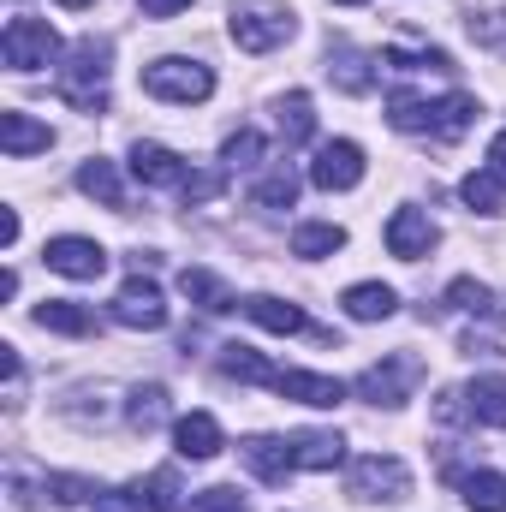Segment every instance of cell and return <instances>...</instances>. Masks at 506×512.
<instances>
[{"label":"cell","mask_w":506,"mask_h":512,"mask_svg":"<svg viewBox=\"0 0 506 512\" xmlns=\"http://www.w3.org/2000/svg\"><path fill=\"white\" fill-rule=\"evenodd\" d=\"M90 512H143V495L137 489H102Z\"/></svg>","instance_id":"40"},{"label":"cell","mask_w":506,"mask_h":512,"mask_svg":"<svg viewBox=\"0 0 506 512\" xmlns=\"http://www.w3.org/2000/svg\"><path fill=\"white\" fill-rule=\"evenodd\" d=\"M477 120V102L471 96H441V102H429V137H441V143H453V137H465Z\"/></svg>","instance_id":"21"},{"label":"cell","mask_w":506,"mask_h":512,"mask_svg":"<svg viewBox=\"0 0 506 512\" xmlns=\"http://www.w3.org/2000/svg\"><path fill=\"white\" fill-rule=\"evenodd\" d=\"M358 179H364V149H358L352 137H334V143L316 149V161H310V185H322V191H352Z\"/></svg>","instance_id":"8"},{"label":"cell","mask_w":506,"mask_h":512,"mask_svg":"<svg viewBox=\"0 0 506 512\" xmlns=\"http://www.w3.org/2000/svg\"><path fill=\"white\" fill-rule=\"evenodd\" d=\"M465 405H471L477 423L506 429V376H477V382L465 387Z\"/></svg>","instance_id":"24"},{"label":"cell","mask_w":506,"mask_h":512,"mask_svg":"<svg viewBox=\"0 0 506 512\" xmlns=\"http://www.w3.org/2000/svg\"><path fill=\"white\" fill-rule=\"evenodd\" d=\"M78 191H84V197H96L102 209H126V185H120V167H114V161H102V155H90V161L78 167Z\"/></svg>","instance_id":"19"},{"label":"cell","mask_w":506,"mask_h":512,"mask_svg":"<svg viewBox=\"0 0 506 512\" xmlns=\"http://www.w3.org/2000/svg\"><path fill=\"white\" fill-rule=\"evenodd\" d=\"M143 6V18H173V12H185L191 0H137Z\"/></svg>","instance_id":"41"},{"label":"cell","mask_w":506,"mask_h":512,"mask_svg":"<svg viewBox=\"0 0 506 512\" xmlns=\"http://www.w3.org/2000/svg\"><path fill=\"white\" fill-rule=\"evenodd\" d=\"M179 292H185L197 310H209V316L239 310V298L227 292V280H221V274H209V268H185V274H179Z\"/></svg>","instance_id":"20"},{"label":"cell","mask_w":506,"mask_h":512,"mask_svg":"<svg viewBox=\"0 0 506 512\" xmlns=\"http://www.w3.org/2000/svg\"><path fill=\"white\" fill-rule=\"evenodd\" d=\"M328 78H334L346 96H364V90L376 84V72H370V54H358L352 42H334V48H328Z\"/></svg>","instance_id":"18"},{"label":"cell","mask_w":506,"mask_h":512,"mask_svg":"<svg viewBox=\"0 0 506 512\" xmlns=\"http://www.w3.org/2000/svg\"><path fill=\"white\" fill-rule=\"evenodd\" d=\"M239 310L251 316L256 328H268V334H304V328H310V322H304V310H298V304H286V298H274V292H251Z\"/></svg>","instance_id":"16"},{"label":"cell","mask_w":506,"mask_h":512,"mask_svg":"<svg viewBox=\"0 0 506 512\" xmlns=\"http://www.w3.org/2000/svg\"><path fill=\"white\" fill-rule=\"evenodd\" d=\"M274 393L280 399H298V405H316V411H334L346 399V387L334 382V376H316V370H280Z\"/></svg>","instance_id":"11"},{"label":"cell","mask_w":506,"mask_h":512,"mask_svg":"<svg viewBox=\"0 0 506 512\" xmlns=\"http://www.w3.org/2000/svg\"><path fill=\"white\" fill-rule=\"evenodd\" d=\"M227 30H233V42H239L245 54H274L280 42L298 36V12L280 6V0H233Z\"/></svg>","instance_id":"2"},{"label":"cell","mask_w":506,"mask_h":512,"mask_svg":"<svg viewBox=\"0 0 506 512\" xmlns=\"http://www.w3.org/2000/svg\"><path fill=\"white\" fill-rule=\"evenodd\" d=\"M340 6H364V0H340Z\"/></svg>","instance_id":"44"},{"label":"cell","mask_w":506,"mask_h":512,"mask_svg":"<svg viewBox=\"0 0 506 512\" xmlns=\"http://www.w3.org/2000/svg\"><path fill=\"white\" fill-rule=\"evenodd\" d=\"M387 120H393V131H429V102L411 96V90H393L387 96Z\"/></svg>","instance_id":"34"},{"label":"cell","mask_w":506,"mask_h":512,"mask_svg":"<svg viewBox=\"0 0 506 512\" xmlns=\"http://www.w3.org/2000/svg\"><path fill=\"white\" fill-rule=\"evenodd\" d=\"M262 149H268V143H262V131L239 126L233 137H227V143H221V167H227V173H239V167H256V161H262Z\"/></svg>","instance_id":"32"},{"label":"cell","mask_w":506,"mask_h":512,"mask_svg":"<svg viewBox=\"0 0 506 512\" xmlns=\"http://www.w3.org/2000/svg\"><path fill=\"white\" fill-rule=\"evenodd\" d=\"M173 441H179V459H197V465H203V459H215V453L227 447V441H221V423H215L209 411L179 417V423H173Z\"/></svg>","instance_id":"14"},{"label":"cell","mask_w":506,"mask_h":512,"mask_svg":"<svg viewBox=\"0 0 506 512\" xmlns=\"http://www.w3.org/2000/svg\"><path fill=\"white\" fill-rule=\"evenodd\" d=\"M60 6H72V12H78V6H90V0H60Z\"/></svg>","instance_id":"43"},{"label":"cell","mask_w":506,"mask_h":512,"mask_svg":"<svg viewBox=\"0 0 506 512\" xmlns=\"http://www.w3.org/2000/svg\"><path fill=\"white\" fill-rule=\"evenodd\" d=\"M90 495H102L90 477H48V501H60V507H78V501H90Z\"/></svg>","instance_id":"38"},{"label":"cell","mask_w":506,"mask_h":512,"mask_svg":"<svg viewBox=\"0 0 506 512\" xmlns=\"http://www.w3.org/2000/svg\"><path fill=\"white\" fill-rule=\"evenodd\" d=\"M197 512H251V501H245L239 489L215 483V489H203V495H197Z\"/></svg>","instance_id":"39"},{"label":"cell","mask_w":506,"mask_h":512,"mask_svg":"<svg viewBox=\"0 0 506 512\" xmlns=\"http://www.w3.org/2000/svg\"><path fill=\"white\" fill-rule=\"evenodd\" d=\"M489 173H495V179L506 185V131L495 137V143H489Z\"/></svg>","instance_id":"42"},{"label":"cell","mask_w":506,"mask_h":512,"mask_svg":"<svg viewBox=\"0 0 506 512\" xmlns=\"http://www.w3.org/2000/svg\"><path fill=\"white\" fill-rule=\"evenodd\" d=\"M251 203L256 209H292V203H298V173H292V167H274L268 179H256Z\"/></svg>","instance_id":"29"},{"label":"cell","mask_w":506,"mask_h":512,"mask_svg":"<svg viewBox=\"0 0 506 512\" xmlns=\"http://www.w3.org/2000/svg\"><path fill=\"white\" fill-rule=\"evenodd\" d=\"M36 328H48V334H96V316L84 310V304H72V298H48V304H36Z\"/></svg>","instance_id":"23"},{"label":"cell","mask_w":506,"mask_h":512,"mask_svg":"<svg viewBox=\"0 0 506 512\" xmlns=\"http://www.w3.org/2000/svg\"><path fill=\"white\" fill-rule=\"evenodd\" d=\"M42 262H48L54 274H66V280H102V274H108V251H102L96 239H78V233L48 239V245H42Z\"/></svg>","instance_id":"7"},{"label":"cell","mask_w":506,"mask_h":512,"mask_svg":"<svg viewBox=\"0 0 506 512\" xmlns=\"http://www.w3.org/2000/svg\"><path fill=\"white\" fill-rule=\"evenodd\" d=\"M137 495H143L149 512H185V489H179L173 471H149V477L137 483Z\"/></svg>","instance_id":"28"},{"label":"cell","mask_w":506,"mask_h":512,"mask_svg":"<svg viewBox=\"0 0 506 512\" xmlns=\"http://www.w3.org/2000/svg\"><path fill=\"white\" fill-rule=\"evenodd\" d=\"M411 382H417V364H411V358H387L376 370H364V376L352 382V393L370 399V405H405V399H411Z\"/></svg>","instance_id":"10"},{"label":"cell","mask_w":506,"mask_h":512,"mask_svg":"<svg viewBox=\"0 0 506 512\" xmlns=\"http://www.w3.org/2000/svg\"><path fill=\"white\" fill-rule=\"evenodd\" d=\"M126 423L131 429H143V435L161 429V423H167V387H137L131 405H126Z\"/></svg>","instance_id":"30"},{"label":"cell","mask_w":506,"mask_h":512,"mask_svg":"<svg viewBox=\"0 0 506 512\" xmlns=\"http://www.w3.org/2000/svg\"><path fill=\"white\" fill-rule=\"evenodd\" d=\"M179 191H185V203H215V197L227 191V167H209V173H191V179H185Z\"/></svg>","instance_id":"37"},{"label":"cell","mask_w":506,"mask_h":512,"mask_svg":"<svg viewBox=\"0 0 506 512\" xmlns=\"http://www.w3.org/2000/svg\"><path fill=\"white\" fill-rule=\"evenodd\" d=\"M435 245H441V227L423 209H393L387 215V251L399 256V262H417V256H429Z\"/></svg>","instance_id":"9"},{"label":"cell","mask_w":506,"mask_h":512,"mask_svg":"<svg viewBox=\"0 0 506 512\" xmlns=\"http://www.w3.org/2000/svg\"><path fill=\"white\" fill-rule=\"evenodd\" d=\"M501 191H506V185L495 179V173H489V167H483V173H471V179L459 185V197H465L477 215H495V209H501Z\"/></svg>","instance_id":"35"},{"label":"cell","mask_w":506,"mask_h":512,"mask_svg":"<svg viewBox=\"0 0 506 512\" xmlns=\"http://www.w3.org/2000/svg\"><path fill=\"white\" fill-rule=\"evenodd\" d=\"M239 459L251 465L262 483H286L298 465H292V441H280V435H251V441H239Z\"/></svg>","instance_id":"12"},{"label":"cell","mask_w":506,"mask_h":512,"mask_svg":"<svg viewBox=\"0 0 506 512\" xmlns=\"http://www.w3.org/2000/svg\"><path fill=\"white\" fill-rule=\"evenodd\" d=\"M0 54L12 72H36V66H54L60 60V30L48 18H12L6 36H0Z\"/></svg>","instance_id":"4"},{"label":"cell","mask_w":506,"mask_h":512,"mask_svg":"<svg viewBox=\"0 0 506 512\" xmlns=\"http://www.w3.org/2000/svg\"><path fill=\"white\" fill-rule=\"evenodd\" d=\"M447 304H453V310H465V316H495V292H489L483 280H471V274L447 286Z\"/></svg>","instance_id":"33"},{"label":"cell","mask_w":506,"mask_h":512,"mask_svg":"<svg viewBox=\"0 0 506 512\" xmlns=\"http://www.w3.org/2000/svg\"><path fill=\"white\" fill-rule=\"evenodd\" d=\"M346 316L352 322H387L393 310H399V298H393V286H381V280H364V286H346Z\"/></svg>","instance_id":"22"},{"label":"cell","mask_w":506,"mask_h":512,"mask_svg":"<svg viewBox=\"0 0 506 512\" xmlns=\"http://www.w3.org/2000/svg\"><path fill=\"white\" fill-rule=\"evenodd\" d=\"M143 90H149L155 102H179V108H191V102H209V96H215V72H209L203 60L161 54V60L143 66Z\"/></svg>","instance_id":"3"},{"label":"cell","mask_w":506,"mask_h":512,"mask_svg":"<svg viewBox=\"0 0 506 512\" xmlns=\"http://www.w3.org/2000/svg\"><path fill=\"white\" fill-rule=\"evenodd\" d=\"M352 495H358V501H405V495H411L405 459H393V453H364V459L352 465Z\"/></svg>","instance_id":"5"},{"label":"cell","mask_w":506,"mask_h":512,"mask_svg":"<svg viewBox=\"0 0 506 512\" xmlns=\"http://www.w3.org/2000/svg\"><path fill=\"white\" fill-rule=\"evenodd\" d=\"M340 245H346V227H334V221H304V227L292 233V256H310V262L334 256Z\"/></svg>","instance_id":"26"},{"label":"cell","mask_w":506,"mask_h":512,"mask_svg":"<svg viewBox=\"0 0 506 512\" xmlns=\"http://www.w3.org/2000/svg\"><path fill=\"white\" fill-rule=\"evenodd\" d=\"M221 376H233V382H280V370L256 352V346H221Z\"/></svg>","instance_id":"25"},{"label":"cell","mask_w":506,"mask_h":512,"mask_svg":"<svg viewBox=\"0 0 506 512\" xmlns=\"http://www.w3.org/2000/svg\"><path fill=\"white\" fill-rule=\"evenodd\" d=\"M114 322H120V328H137V334L167 328V298H161V286L143 280V274H131L126 286L114 292Z\"/></svg>","instance_id":"6"},{"label":"cell","mask_w":506,"mask_h":512,"mask_svg":"<svg viewBox=\"0 0 506 512\" xmlns=\"http://www.w3.org/2000/svg\"><path fill=\"white\" fill-rule=\"evenodd\" d=\"M459 489H465V507L471 512H506V477L501 471H471Z\"/></svg>","instance_id":"27"},{"label":"cell","mask_w":506,"mask_h":512,"mask_svg":"<svg viewBox=\"0 0 506 512\" xmlns=\"http://www.w3.org/2000/svg\"><path fill=\"white\" fill-rule=\"evenodd\" d=\"M131 173L143 179V185H185L191 173H185V161L167 149V143H131Z\"/></svg>","instance_id":"13"},{"label":"cell","mask_w":506,"mask_h":512,"mask_svg":"<svg viewBox=\"0 0 506 512\" xmlns=\"http://www.w3.org/2000/svg\"><path fill=\"white\" fill-rule=\"evenodd\" d=\"M381 60H387L393 72H423V66H429V72H453V60H447L441 48H429V54H405V48H387Z\"/></svg>","instance_id":"36"},{"label":"cell","mask_w":506,"mask_h":512,"mask_svg":"<svg viewBox=\"0 0 506 512\" xmlns=\"http://www.w3.org/2000/svg\"><path fill=\"white\" fill-rule=\"evenodd\" d=\"M346 459V441L334 429H298L292 435V465L298 471H334Z\"/></svg>","instance_id":"15"},{"label":"cell","mask_w":506,"mask_h":512,"mask_svg":"<svg viewBox=\"0 0 506 512\" xmlns=\"http://www.w3.org/2000/svg\"><path fill=\"white\" fill-rule=\"evenodd\" d=\"M48 143H54V131L42 126V120H30V114H18V108L0 114V149H6L12 161L36 155V149H48Z\"/></svg>","instance_id":"17"},{"label":"cell","mask_w":506,"mask_h":512,"mask_svg":"<svg viewBox=\"0 0 506 512\" xmlns=\"http://www.w3.org/2000/svg\"><path fill=\"white\" fill-rule=\"evenodd\" d=\"M60 102H72L78 114H108V42L84 36L66 66H60Z\"/></svg>","instance_id":"1"},{"label":"cell","mask_w":506,"mask_h":512,"mask_svg":"<svg viewBox=\"0 0 506 512\" xmlns=\"http://www.w3.org/2000/svg\"><path fill=\"white\" fill-rule=\"evenodd\" d=\"M310 131H316V114H310V96H304V90L280 96V137H286V143H310Z\"/></svg>","instance_id":"31"}]
</instances>
